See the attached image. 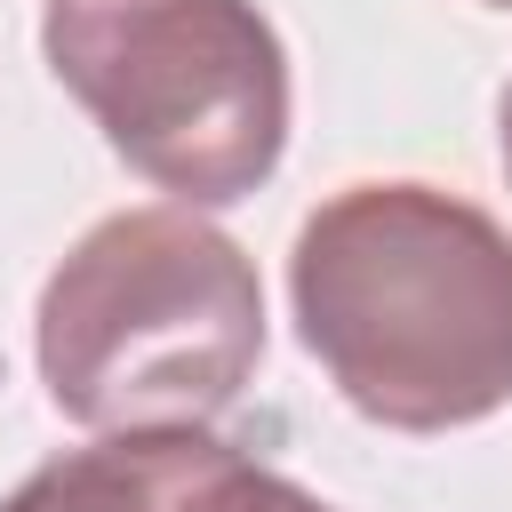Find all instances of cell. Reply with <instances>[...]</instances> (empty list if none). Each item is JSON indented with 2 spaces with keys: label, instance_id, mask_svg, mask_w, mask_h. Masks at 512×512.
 Listing matches in <instances>:
<instances>
[{
  "label": "cell",
  "instance_id": "obj_4",
  "mask_svg": "<svg viewBox=\"0 0 512 512\" xmlns=\"http://www.w3.org/2000/svg\"><path fill=\"white\" fill-rule=\"evenodd\" d=\"M168 440L176 432H112L40 464L0 512H168Z\"/></svg>",
  "mask_w": 512,
  "mask_h": 512
},
{
  "label": "cell",
  "instance_id": "obj_7",
  "mask_svg": "<svg viewBox=\"0 0 512 512\" xmlns=\"http://www.w3.org/2000/svg\"><path fill=\"white\" fill-rule=\"evenodd\" d=\"M488 8H512V0H488Z\"/></svg>",
  "mask_w": 512,
  "mask_h": 512
},
{
  "label": "cell",
  "instance_id": "obj_2",
  "mask_svg": "<svg viewBox=\"0 0 512 512\" xmlns=\"http://www.w3.org/2000/svg\"><path fill=\"white\" fill-rule=\"evenodd\" d=\"M256 360L264 280L184 200L88 224L40 288V376L88 432H200Z\"/></svg>",
  "mask_w": 512,
  "mask_h": 512
},
{
  "label": "cell",
  "instance_id": "obj_3",
  "mask_svg": "<svg viewBox=\"0 0 512 512\" xmlns=\"http://www.w3.org/2000/svg\"><path fill=\"white\" fill-rule=\"evenodd\" d=\"M48 72L184 208L248 200L288 152V48L256 0H48Z\"/></svg>",
  "mask_w": 512,
  "mask_h": 512
},
{
  "label": "cell",
  "instance_id": "obj_6",
  "mask_svg": "<svg viewBox=\"0 0 512 512\" xmlns=\"http://www.w3.org/2000/svg\"><path fill=\"white\" fill-rule=\"evenodd\" d=\"M496 144H504V176H512V88H504V104H496Z\"/></svg>",
  "mask_w": 512,
  "mask_h": 512
},
{
  "label": "cell",
  "instance_id": "obj_1",
  "mask_svg": "<svg viewBox=\"0 0 512 512\" xmlns=\"http://www.w3.org/2000/svg\"><path fill=\"white\" fill-rule=\"evenodd\" d=\"M328 384L384 432H456L512 400V232L440 184H344L288 256Z\"/></svg>",
  "mask_w": 512,
  "mask_h": 512
},
{
  "label": "cell",
  "instance_id": "obj_5",
  "mask_svg": "<svg viewBox=\"0 0 512 512\" xmlns=\"http://www.w3.org/2000/svg\"><path fill=\"white\" fill-rule=\"evenodd\" d=\"M168 512H336V504H320L312 488H296L288 472L256 464L248 448L200 424L168 440Z\"/></svg>",
  "mask_w": 512,
  "mask_h": 512
}]
</instances>
